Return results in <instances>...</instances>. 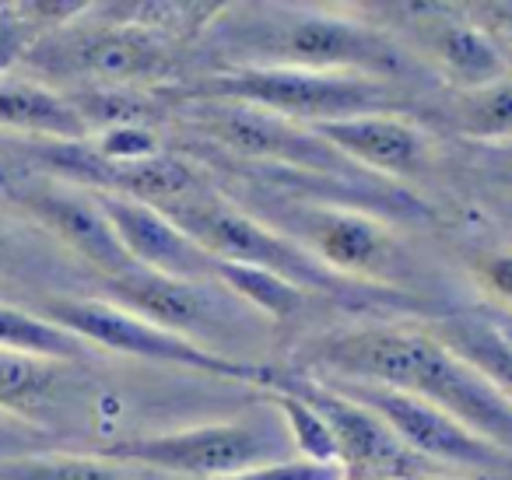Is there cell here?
Wrapping results in <instances>:
<instances>
[{
	"label": "cell",
	"mask_w": 512,
	"mask_h": 480,
	"mask_svg": "<svg viewBox=\"0 0 512 480\" xmlns=\"http://www.w3.org/2000/svg\"><path fill=\"white\" fill-rule=\"evenodd\" d=\"M484 312H488V319H491V323H495L498 330H502L505 337L512 340V312H502V309H484Z\"/></svg>",
	"instance_id": "cell-30"
},
{
	"label": "cell",
	"mask_w": 512,
	"mask_h": 480,
	"mask_svg": "<svg viewBox=\"0 0 512 480\" xmlns=\"http://www.w3.org/2000/svg\"><path fill=\"white\" fill-rule=\"evenodd\" d=\"M0 204L15 207L39 232L50 235L71 260L85 263L102 281H113V277L137 270L92 190L60 183V179L32 169H11V176L0 186Z\"/></svg>",
	"instance_id": "cell-10"
},
{
	"label": "cell",
	"mask_w": 512,
	"mask_h": 480,
	"mask_svg": "<svg viewBox=\"0 0 512 480\" xmlns=\"http://www.w3.org/2000/svg\"><path fill=\"white\" fill-rule=\"evenodd\" d=\"M453 120L463 134L481 141H509L512 137V78L477 92H456Z\"/></svg>",
	"instance_id": "cell-25"
},
{
	"label": "cell",
	"mask_w": 512,
	"mask_h": 480,
	"mask_svg": "<svg viewBox=\"0 0 512 480\" xmlns=\"http://www.w3.org/2000/svg\"><path fill=\"white\" fill-rule=\"evenodd\" d=\"M278 218H288L281 232L292 235L323 267L348 277V281L365 284L369 277L376 281V274H383L386 263L393 260L390 232L376 214L323 204V200H306V204L292 200V207Z\"/></svg>",
	"instance_id": "cell-14"
},
{
	"label": "cell",
	"mask_w": 512,
	"mask_h": 480,
	"mask_svg": "<svg viewBox=\"0 0 512 480\" xmlns=\"http://www.w3.org/2000/svg\"><path fill=\"white\" fill-rule=\"evenodd\" d=\"M0 134L25 141H88V127L60 88L36 78L0 74Z\"/></svg>",
	"instance_id": "cell-17"
},
{
	"label": "cell",
	"mask_w": 512,
	"mask_h": 480,
	"mask_svg": "<svg viewBox=\"0 0 512 480\" xmlns=\"http://www.w3.org/2000/svg\"><path fill=\"white\" fill-rule=\"evenodd\" d=\"M43 32L36 29V22L29 18L25 4H0V74H8L11 64L25 60L29 46Z\"/></svg>",
	"instance_id": "cell-26"
},
{
	"label": "cell",
	"mask_w": 512,
	"mask_h": 480,
	"mask_svg": "<svg viewBox=\"0 0 512 480\" xmlns=\"http://www.w3.org/2000/svg\"><path fill=\"white\" fill-rule=\"evenodd\" d=\"M214 277H218V284H225L239 302H246L256 316L274 319V323L295 319L309 302V291L295 288L292 281L271 274V270L246 267V263L214 260Z\"/></svg>",
	"instance_id": "cell-23"
},
{
	"label": "cell",
	"mask_w": 512,
	"mask_h": 480,
	"mask_svg": "<svg viewBox=\"0 0 512 480\" xmlns=\"http://www.w3.org/2000/svg\"><path fill=\"white\" fill-rule=\"evenodd\" d=\"M411 480H470V477H446V473H421V477H411Z\"/></svg>",
	"instance_id": "cell-31"
},
{
	"label": "cell",
	"mask_w": 512,
	"mask_h": 480,
	"mask_svg": "<svg viewBox=\"0 0 512 480\" xmlns=\"http://www.w3.org/2000/svg\"><path fill=\"white\" fill-rule=\"evenodd\" d=\"M50 449H57V435L50 428H39V424L22 421V417L0 414V463Z\"/></svg>",
	"instance_id": "cell-27"
},
{
	"label": "cell",
	"mask_w": 512,
	"mask_h": 480,
	"mask_svg": "<svg viewBox=\"0 0 512 480\" xmlns=\"http://www.w3.org/2000/svg\"><path fill=\"white\" fill-rule=\"evenodd\" d=\"M11 176V162H4V158H0V186H4V179Z\"/></svg>",
	"instance_id": "cell-32"
},
{
	"label": "cell",
	"mask_w": 512,
	"mask_h": 480,
	"mask_svg": "<svg viewBox=\"0 0 512 480\" xmlns=\"http://www.w3.org/2000/svg\"><path fill=\"white\" fill-rule=\"evenodd\" d=\"M67 396V365L0 351V414L22 417L39 428L43 414L60 407ZM53 431V428H50Z\"/></svg>",
	"instance_id": "cell-19"
},
{
	"label": "cell",
	"mask_w": 512,
	"mask_h": 480,
	"mask_svg": "<svg viewBox=\"0 0 512 480\" xmlns=\"http://www.w3.org/2000/svg\"><path fill=\"white\" fill-rule=\"evenodd\" d=\"M0 351L11 354H29V358L60 361V365H74V361L92 358V347L81 344L57 323L39 316L29 305H11L0 302Z\"/></svg>",
	"instance_id": "cell-21"
},
{
	"label": "cell",
	"mask_w": 512,
	"mask_h": 480,
	"mask_svg": "<svg viewBox=\"0 0 512 480\" xmlns=\"http://www.w3.org/2000/svg\"><path fill=\"white\" fill-rule=\"evenodd\" d=\"M225 67H299V71L365 74L379 81L428 78L421 60L376 22H362L358 8H313V4H225L218 22ZM221 67V71H225Z\"/></svg>",
	"instance_id": "cell-2"
},
{
	"label": "cell",
	"mask_w": 512,
	"mask_h": 480,
	"mask_svg": "<svg viewBox=\"0 0 512 480\" xmlns=\"http://www.w3.org/2000/svg\"><path fill=\"white\" fill-rule=\"evenodd\" d=\"M169 221H176L211 260L225 263H246V267L271 270V274L292 281L295 288L309 295H330V298H358L365 291L362 281L334 274L323 267L306 246L285 235L267 218H253L239 204L214 193L211 186L186 193L172 204L158 207Z\"/></svg>",
	"instance_id": "cell-6"
},
{
	"label": "cell",
	"mask_w": 512,
	"mask_h": 480,
	"mask_svg": "<svg viewBox=\"0 0 512 480\" xmlns=\"http://www.w3.org/2000/svg\"><path fill=\"white\" fill-rule=\"evenodd\" d=\"M221 480H344L341 466L330 463H309V459H281V463H267L256 466V470L235 473V477H221Z\"/></svg>",
	"instance_id": "cell-29"
},
{
	"label": "cell",
	"mask_w": 512,
	"mask_h": 480,
	"mask_svg": "<svg viewBox=\"0 0 512 480\" xmlns=\"http://www.w3.org/2000/svg\"><path fill=\"white\" fill-rule=\"evenodd\" d=\"M92 452L172 480H221L256 470V466L292 459V438H288L281 417L271 410L264 417L253 414L239 417V421H214L197 424V428L116 438V442L95 445Z\"/></svg>",
	"instance_id": "cell-7"
},
{
	"label": "cell",
	"mask_w": 512,
	"mask_h": 480,
	"mask_svg": "<svg viewBox=\"0 0 512 480\" xmlns=\"http://www.w3.org/2000/svg\"><path fill=\"white\" fill-rule=\"evenodd\" d=\"M439 344H446L456 358L474 365L505 400H512V340L488 319L484 309L474 312H449L428 323Z\"/></svg>",
	"instance_id": "cell-18"
},
{
	"label": "cell",
	"mask_w": 512,
	"mask_h": 480,
	"mask_svg": "<svg viewBox=\"0 0 512 480\" xmlns=\"http://www.w3.org/2000/svg\"><path fill=\"white\" fill-rule=\"evenodd\" d=\"M179 106L190 109V123L200 134L211 137L218 148L256 162L260 169H285L323 179H376L337 155L309 123L235 102H179Z\"/></svg>",
	"instance_id": "cell-9"
},
{
	"label": "cell",
	"mask_w": 512,
	"mask_h": 480,
	"mask_svg": "<svg viewBox=\"0 0 512 480\" xmlns=\"http://www.w3.org/2000/svg\"><path fill=\"white\" fill-rule=\"evenodd\" d=\"M323 382L341 389L344 396L358 400L362 407H369L421 463H442L470 473H512L509 452L495 449L491 442H484L481 435L463 428L456 417L432 407L421 396L400 393V389H386V386H369V382H337V379H323Z\"/></svg>",
	"instance_id": "cell-11"
},
{
	"label": "cell",
	"mask_w": 512,
	"mask_h": 480,
	"mask_svg": "<svg viewBox=\"0 0 512 480\" xmlns=\"http://www.w3.org/2000/svg\"><path fill=\"white\" fill-rule=\"evenodd\" d=\"M64 249L15 207L0 204V281H46L64 267Z\"/></svg>",
	"instance_id": "cell-22"
},
{
	"label": "cell",
	"mask_w": 512,
	"mask_h": 480,
	"mask_svg": "<svg viewBox=\"0 0 512 480\" xmlns=\"http://www.w3.org/2000/svg\"><path fill=\"white\" fill-rule=\"evenodd\" d=\"M393 15L407 22V32L418 43L414 57L428 74L449 81L456 92H477L509 78V57L488 25L467 22V8L449 4H393Z\"/></svg>",
	"instance_id": "cell-13"
},
{
	"label": "cell",
	"mask_w": 512,
	"mask_h": 480,
	"mask_svg": "<svg viewBox=\"0 0 512 480\" xmlns=\"http://www.w3.org/2000/svg\"><path fill=\"white\" fill-rule=\"evenodd\" d=\"M29 309H36L39 316H46L50 323H57L60 330L78 337L81 344H88L92 351L116 354V358H134V361H148V365L214 375V379L253 386V389H260V393L271 389L281 372V368L264 365V361L225 358V354H214L200 344H190V340L148 323V319L123 309V305L109 302V298H81V295L50 291V295H39Z\"/></svg>",
	"instance_id": "cell-5"
},
{
	"label": "cell",
	"mask_w": 512,
	"mask_h": 480,
	"mask_svg": "<svg viewBox=\"0 0 512 480\" xmlns=\"http://www.w3.org/2000/svg\"><path fill=\"white\" fill-rule=\"evenodd\" d=\"M22 64L50 81H74L81 92H137L176 78V46L137 25L95 15V4L78 22L46 32L29 46Z\"/></svg>",
	"instance_id": "cell-4"
},
{
	"label": "cell",
	"mask_w": 512,
	"mask_h": 480,
	"mask_svg": "<svg viewBox=\"0 0 512 480\" xmlns=\"http://www.w3.org/2000/svg\"><path fill=\"white\" fill-rule=\"evenodd\" d=\"M295 358V372L316 379L369 382L421 396L512 456V400H505L474 365L439 344L428 326L369 323L327 330L302 344Z\"/></svg>",
	"instance_id": "cell-1"
},
{
	"label": "cell",
	"mask_w": 512,
	"mask_h": 480,
	"mask_svg": "<svg viewBox=\"0 0 512 480\" xmlns=\"http://www.w3.org/2000/svg\"><path fill=\"white\" fill-rule=\"evenodd\" d=\"M316 134L355 169L376 179L421 176L432 162L428 134L404 113H365L316 123Z\"/></svg>",
	"instance_id": "cell-15"
},
{
	"label": "cell",
	"mask_w": 512,
	"mask_h": 480,
	"mask_svg": "<svg viewBox=\"0 0 512 480\" xmlns=\"http://www.w3.org/2000/svg\"><path fill=\"white\" fill-rule=\"evenodd\" d=\"M109 302L137 312L148 323L176 333V337L200 344L214 354H225L221 344L246 340L242 333L264 330L267 319L256 316L246 302L232 295L218 281H179V277L151 274V270H130L113 281H102ZM228 358V354H225Z\"/></svg>",
	"instance_id": "cell-8"
},
{
	"label": "cell",
	"mask_w": 512,
	"mask_h": 480,
	"mask_svg": "<svg viewBox=\"0 0 512 480\" xmlns=\"http://www.w3.org/2000/svg\"><path fill=\"white\" fill-rule=\"evenodd\" d=\"M474 281L484 288V295L502 312H512V249L481 253L474 260Z\"/></svg>",
	"instance_id": "cell-28"
},
{
	"label": "cell",
	"mask_w": 512,
	"mask_h": 480,
	"mask_svg": "<svg viewBox=\"0 0 512 480\" xmlns=\"http://www.w3.org/2000/svg\"><path fill=\"white\" fill-rule=\"evenodd\" d=\"M0 480H172L141 466L116 463L102 452H36L0 463Z\"/></svg>",
	"instance_id": "cell-20"
},
{
	"label": "cell",
	"mask_w": 512,
	"mask_h": 480,
	"mask_svg": "<svg viewBox=\"0 0 512 480\" xmlns=\"http://www.w3.org/2000/svg\"><path fill=\"white\" fill-rule=\"evenodd\" d=\"M113 225L120 246L134 260V267L151 274L179 277V281H218L214 260L158 207L141 200L116 197V193H95Z\"/></svg>",
	"instance_id": "cell-16"
},
{
	"label": "cell",
	"mask_w": 512,
	"mask_h": 480,
	"mask_svg": "<svg viewBox=\"0 0 512 480\" xmlns=\"http://www.w3.org/2000/svg\"><path fill=\"white\" fill-rule=\"evenodd\" d=\"M179 102H235L299 123H330L365 113H404V88L365 74L299 71V67H225L176 88Z\"/></svg>",
	"instance_id": "cell-3"
},
{
	"label": "cell",
	"mask_w": 512,
	"mask_h": 480,
	"mask_svg": "<svg viewBox=\"0 0 512 480\" xmlns=\"http://www.w3.org/2000/svg\"><path fill=\"white\" fill-rule=\"evenodd\" d=\"M264 403L281 417L285 424L288 438H292V449L299 452V459H309V463H330L337 466V445H334V435H330L327 421L309 407L302 396L288 393L281 386H271L264 389Z\"/></svg>",
	"instance_id": "cell-24"
},
{
	"label": "cell",
	"mask_w": 512,
	"mask_h": 480,
	"mask_svg": "<svg viewBox=\"0 0 512 480\" xmlns=\"http://www.w3.org/2000/svg\"><path fill=\"white\" fill-rule=\"evenodd\" d=\"M274 386L288 389V393L302 396L316 414L327 421L330 435L337 445V466L344 477L372 480V477H421L428 473V463H421L369 407L358 400L344 396L330 382L316 379L306 372H278Z\"/></svg>",
	"instance_id": "cell-12"
}]
</instances>
